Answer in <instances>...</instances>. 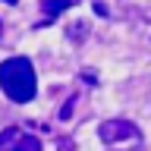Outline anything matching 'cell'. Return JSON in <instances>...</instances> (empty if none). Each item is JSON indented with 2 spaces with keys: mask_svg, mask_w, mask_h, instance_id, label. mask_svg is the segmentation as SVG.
<instances>
[{
  "mask_svg": "<svg viewBox=\"0 0 151 151\" xmlns=\"http://www.w3.org/2000/svg\"><path fill=\"white\" fill-rule=\"evenodd\" d=\"M0 88L13 104H28L38 91L35 66L25 57H9L0 63Z\"/></svg>",
  "mask_w": 151,
  "mask_h": 151,
  "instance_id": "obj_1",
  "label": "cell"
},
{
  "mask_svg": "<svg viewBox=\"0 0 151 151\" xmlns=\"http://www.w3.org/2000/svg\"><path fill=\"white\" fill-rule=\"evenodd\" d=\"M0 151H41V142L19 126H6L0 132Z\"/></svg>",
  "mask_w": 151,
  "mask_h": 151,
  "instance_id": "obj_2",
  "label": "cell"
},
{
  "mask_svg": "<svg viewBox=\"0 0 151 151\" xmlns=\"http://www.w3.org/2000/svg\"><path fill=\"white\" fill-rule=\"evenodd\" d=\"M101 139L107 142V145H116V142H135L139 139V126L129 120H107L101 123Z\"/></svg>",
  "mask_w": 151,
  "mask_h": 151,
  "instance_id": "obj_3",
  "label": "cell"
},
{
  "mask_svg": "<svg viewBox=\"0 0 151 151\" xmlns=\"http://www.w3.org/2000/svg\"><path fill=\"white\" fill-rule=\"evenodd\" d=\"M73 3H76V0H41V9H44L50 19H54V16H60L63 9H69Z\"/></svg>",
  "mask_w": 151,
  "mask_h": 151,
  "instance_id": "obj_4",
  "label": "cell"
},
{
  "mask_svg": "<svg viewBox=\"0 0 151 151\" xmlns=\"http://www.w3.org/2000/svg\"><path fill=\"white\" fill-rule=\"evenodd\" d=\"M73 107H76V98H69V101L60 107V116H63V120H69V116H73Z\"/></svg>",
  "mask_w": 151,
  "mask_h": 151,
  "instance_id": "obj_5",
  "label": "cell"
},
{
  "mask_svg": "<svg viewBox=\"0 0 151 151\" xmlns=\"http://www.w3.org/2000/svg\"><path fill=\"white\" fill-rule=\"evenodd\" d=\"M3 3H9V6H16V3H19V0H3Z\"/></svg>",
  "mask_w": 151,
  "mask_h": 151,
  "instance_id": "obj_6",
  "label": "cell"
},
{
  "mask_svg": "<svg viewBox=\"0 0 151 151\" xmlns=\"http://www.w3.org/2000/svg\"><path fill=\"white\" fill-rule=\"evenodd\" d=\"M0 32H3V25H0Z\"/></svg>",
  "mask_w": 151,
  "mask_h": 151,
  "instance_id": "obj_7",
  "label": "cell"
}]
</instances>
